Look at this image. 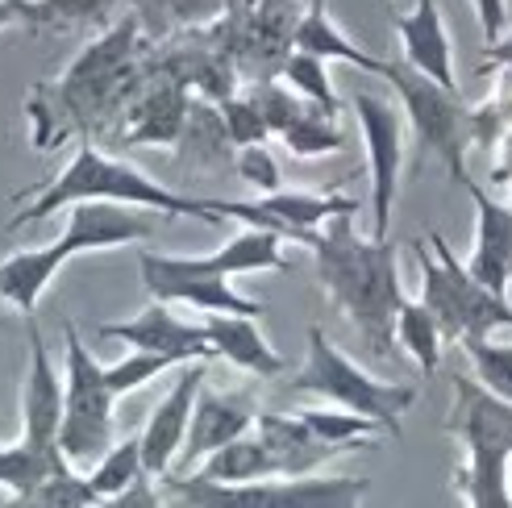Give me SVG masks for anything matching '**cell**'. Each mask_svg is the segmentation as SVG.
I'll return each instance as SVG.
<instances>
[{"label": "cell", "mask_w": 512, "mask_h": 508, "mask_svg": "<svg viewBox=\"0 0 512 508\" xmlns=\"http://www.w3.org/2000/svg\"><path fill=\"white\" fill-rule=\"evenodd\" d=\"M155 234L142 213H134V205H121V200H75L67 209V230L59 234V246L67 259L88 250H113V246H134Z\"/></svg>", "instance_id": "obj_14"}, {"label": "cell", "mask_w": 512, "mask_h": 508, "mask_svg": "<svg viewBox=\"0 0 512 508\" xmlns=\"http://www.w3.org/2000/svg\"><path fill=\"white\" fill-rule=\"evenodd\" d=\"M21 504H46V508H88V504H100L96 488H92V479L88 471L80 467H63L55 475H46L42 484L25 496Z\"/></svg>", "instance_id": "obj_34"}, {"label": "cell", "mask_w": 512, "mask_h": 508, "mask_svg": "<svg viewBox=\"0 0 512 508\" xmlns=\"http://www.w3.org/2000/svg\"><path fill=\"white\" fill-rule=\"evenodd\" d=\"M483 59L496 63V67H512V34H504V38L488 42V50H483Z\"/></svg>", "instance_id": "obj_42"}, {"label": "cell", "mask_w": 512, "mask_h": 508, "mask_svg": "<svg viewBox=\"0 0 512 508\" xmlns=\"http://www.w3.org/2000/svg\"><path fill=\"white\" fill-rule=\"evenodd\" d=\"M354 113H358V130H363L367 167H371L375 238H388L392 205L400 192V171H404V105L396 109L388 96L354 92Z\"/></svg>", "instance_id": "obj_9"}, {"label": "cell", "mask_w": 512, "mask_h": 508, "mask_svg": "<svg viewBox=\"0 0 512 508\" xmlns=\"http://www.w3.org/2000/svg\"><path fill=\"white\" fill-rule=\"evenodd\" d=\"M63 263H67V254H63L59 242L30 246V250H13L9 259H0V300L13 304L21 317H34L46 284L59 275Z\"/></svg>", "instance_id": "obj_22"}, {"label": "cell", "mask_w": 512, "mask_h": 508, "mask_svg": "<svg viewBox=\"0 0 512 508\" xmlns=\"http://www.w3.org/2000/svg\"><path fill=\"white\" fill-rule=\"evenodd\" d=\"M508 205H512V196H508Z\"/></svg>", "instance_id": "obj_45"}, {"label": "cell", "mask_w": 512, "mask_h": 508, "mask_svg": "<svg viewBox=\"0 0 512 508\" xmlns=\"http://www.w3.org/2000/svg\"><path fill=\"white\" fill-rule=\"evenodd\" d=\"M458 346L471 359L479 384L512 400V342H492V334H463Z\"/></svg>", "instance_id": "obj_32"}, {"label": "cell", "mask_w": 512, "mask_h": 508, "mask_svg": "<svg viewBox=\"0 0 512 508\" xmlns=\"http://www.w3.org/2000/svg\"><path fill=\"white\" fill-rule=\"evenodd\" d=\"M413 259L421 267V304L442 321L446 342H458L463 338V304H458L450 267L438 259V250H429V242H413Z\"/></svg>", "instance_id": "obj_27"}, {"label": "cell", "mask_w": 512, "mask_h": 508, "mask_svg": "<svg viewBox=\"0 0 512 508\" xmlns=\"http://www.w3.org/2000/svg\"><path fill=\"white\" fill-rule=\"evenodd\" d=\"M67 342V371H63V425H59V450L71 467L88 471L100 463V454L113 446V388L105 363L80 342L75 325L63 321Z\"/></svg>", "instance_id": "obj_7"}, {"label": "cell", "mask_w": 512, "mask_h": 508, "mask_svg": "<svg viewBox=\"0 0 512 508\" xmlns=\"http://www.w3.org/2000/svg\"><path fill=\"white\" fill-rule=\"evenodd\" d=\"M292 392H313L325 396L329 404L350 413H363L371 421H379L388 429V438H400V421L404 413L417 404V384H392V379H375L371 371H363L354 359L325 338V329L313 325L309 329V350H304V367L296 371V379L288 384Z\"/></svg>", "instance_id": "obj_5"}, {"label": "cell", "mask_w": 512, "mask_h": 508, "mask_svg": "<svg viewBox=\"0 0 512 508\" xmlns=\"http://www.w3.org/2000/svg\"><path fill=\"white\" fill-rule=\"evenodd\" d=\"M192 113V100H188V84L171 80V75H159L155 88H146L130 100L125 109V146H175L184 138V125Z\"/></svg>", "instance_id": "obj_15"}, {"label": "cell", "mask_w": 512, "mask_h": 508, "mask_svg": "<svg viewBox=\"0 0 512 508\" xmlns=\"http://www.w3.org/2000/svg\"><path fill=\"white\" fill-rule=\"evenodd\" d=\"M179 367V359H171V354H155V350H134V354H125L121 363H109L105 375H109V388L113 396H130L134 388L150 384V379H159L163 371Z\"/></svg>", "instance_id": "obj_36"}, {"label": "cell", "mask_w": 512, "mask_h": 508, "mask_svg": "<svg viewBox=\"0 0 512 508\" xmlns=\"http://www.w3.org/2000/svg\"><path fill=\"white\" fill-rule=\"evenodd\" d=\"M221 117H225V130H229V138H234V146H250V142L275 138L271 125H267V117H263V109L254 105L250 92H246V96L221 100Z\"/></svg>", "instance_id": "obj_37"}, {"label": "cell", "mask_w": 512, "mask_h": 508, "mask_svg": "<svg viewBox=\"0 0 512 508\" xmlns=\"http://www.w3.org/2000/svg\"><path fill=\"white\" fill-rule=\"evenodd\" d=\"M254 421H259V404L250 392H209L200 388L196 409H192V425H188V442L179 450V463L171 471H192L200 459L225 442H234L242 434H250Z\"/></svg>", "instance_id": "obj_13"}, {"label": "cell", "mask_w": 512, "mask_h": 508, "mask_svg": "<svg viewBox=\"0 0 512 508\" xmlns=\"http://www.w3.org/2000/svg\"><path fill=\"white\" fill-rule=\"evenodd\" d=\"M471 9L479 17L483 42H496L508 34V0H471Z\"/></svg>", "instance_id": "obj_39"}, {"label": "cell", "mask_w": 512, "mask_h": 508, "mask_svg": "<svg viewBox=\"0 0 512 508\" xmlns=\"http://www.w3.org/2000/svg\"><path fill=\"white\" fill-rule=\"evenodd\" d=\"M254 434H259L271 450V459L279 467V475H309L317 467H325L334 454H346L342 446L317 438L304 417H288V413H259L254 421Z\"/></svg>", "instance_id": "obj_18"}, {"label": "cell", "mask_w": 512, "mask_h": 508, "mask_svg": "<svg viewBox=\"0 0 512 508\" xmlns=\"http://www.w3.org/2000/svg\"><path fill=\"white\" fill-rule=\"evenodd\" d=\"M234 0H134V17L142 21V30L167 34V30H192V25L213 21L225 13Z\"/></svg>", "instance_id": "obj_29"}, {"label": "cell", "mask_w": 512, "mask_h": 508, "mask_svg": "<svg viewBox=\"0 0 512 508\" xmlns=\"http://www.w3.org/2000/svg\"><path fill=\"white\" fill-rule=\"evenodd\" d=\"M204 329H209V338H213L221 359H229L238 371L259 375V379H271V375L284 371L279 350L263 338L259 317H246V313H209V317H204Z\"/></svg>", "instance_id": "obj_20"}, {"label": "cell", "mask_w": 512, "mask_h": 508, "mask_svg": "<svg viewBox=\"0 0 512 508\" xmlns=\"http://www.w3.org/2000/svg\"><path fill=\"white\" fill-rule=\"evenodd\" d=\"M30 321V371L21 388V442L30 446L50 471L71 467L59 450V425H63V379L55 375V363L46 354L42 329Z\"/></svg>", "instance_id": "obj_10"}, {"label": "cell", "mask_w": 512, "mask_h": 508, "mask_svg": "<svg viewBox=\"0 0 512 508\" xmlns=\"http://www.w3.org/2000/svg\"><path fill=\"white\" fill-rule=\"evenodd\" d=\"M354 213H334L321 230L309 234L313 271L317 284L329 292V300L354 321L367 350L379 359H392L396 346V313L404 304L400 271H396V246L388 238H358Z\"/></svg>", "instance_id": "obj_1"}, {"label": "cell", "mask_w": 512, "mask_h": 508, "mask_svg": "<svg viewBox=\"0 0 512 508\" xmlns=\"http://www.w3.org/2000/svg\"><path fill=\"white\" fill-rule=\"evenodd\" d=\"M134 0H21L30 30H80V25H113Z\"/></svg>", "instance_id": "obj_26"}, {"label": "cell", "mask_w": 512, "mask_h": 508, "mask_svg": "<svg viewBox=\"0 0 512 508\" xmlns=\"http://www.w3.org/2000/svg\"><path fill=\"white\" fill-rule=\"evenodd\" d=\"M204 263L217 275H246V271H292L284 259V234L267 230V225H246L225 246L204 254Z\"/></svg>", "instance_id": "obj_24"}, {"label": "cell", "mask_w": 512, "mask_h": 508, "mask_svg": "<svg viewBox=\"0 0 512 508\" xmlns=\"http://www.w3.org/2000/svg\"><path fill=\"white\" fill-rule=\"evenodd\" d=\"M279 138H284V146L296 159H321V155L342 150V125H338V113H329L309 100V109H304Z\"/></svg>", "instance_id": "obj_30"}, {"label": "cell", "mask_w": 512, "mask_h": 508, "mask_svg": "<svg viewBox=\"0 0 512 508\" xmlns=\"http://www.w3.org/2000/svg\"><path fill=\"white\" fill-rule=\"evenodd\" d=\"M508 488H512V459H508Z\"/></svg>", "instance_id": "obj_44"}, {"label": "cell", "mask_w": 512, "mask_h": 508, "mask_svg": "<svg viewBox=\"0 0 512 508\" xmlns=\"http://www.w3.org/2000/svg\"><path fill=\"white\" fill-rule=\"evenodd\" d=\"M100 338H117L134 350H155V354H171V359L188 363V359H217V346L209 338L204 321H188L171 313V300H155L146 304L142 313H134L130 321H109L96 329Z\"/></svg>", "instance_id": "obj_11"}, {"label": "cell", "mask_w": 512, "mask_h": 508, "mask_svg": "<svg viewBox=\"0 0 512 508\" xmlns=\"http://www.w3.org/2000/svg\"><path fill=\"white\" fill-rule=\"evenodd\" d=\"M9 25H25L21 0H0V30H9Z\"/></svg>", "instance_id": "obj_43"}, {"label": "cell", "mask_w": 512, "mask_h": 508, "mask_svg": "<svg viewBox=\"0 0 512 508\" xmlns=\"http://www.w3.org/2000/svg\"><path fill=\"white\" fill-rule=\"evenodd\" d=\"M284 80L288 88H296L304 100H313V105L329 109V113H342V100L334 92V84H329V71H325V59L309 55V50H288L284 59Z\"/></svg>", "instance_id": "obj_33"}, {"label": "cell", "mask_w": 512, "mask_h": 508, "mask_svg": "<svg viewBox=\"0 0 512 508\" xmlns=\"http://www.w3.org/2000/svg\"><path fill=\"white\" fill-rule=\"evenodd\" d=\"M383 80H388L404 105V117L413 125V171L425 167L429 155H438L450 171L454 184L467 180V146H471V109L458 100V88H446L438 80H429L425 71L383 59Z\"/></svg>", "instance_id": "obj_6"}, {"label": "cell", "mask_w": 512, "mask_h": 508, "mask_svg": "<svg viewBox=\"0 0 512 508\" xmlns=\"http://www.w3.org/2000/svg\"><path fill=\"white\" fill-rule=\"evenodd\" d=\"M496 150V163H492V184H512V130L500 134Z\"/></svg>", "instance_id": "obj_41"}, {"label": "cell", "mask_w": 512, "mask_h": 508, "mask_svg": "<svg viewBox=\"0 0 512 508\" xmlns=\"http://www.w3.org/2000/svg\"><path fill=\"white\" fill-rule=\"evenodd\" d=\"M463 188L475 200V250L467 259V271L483 279L492 292L508 296L512 284V205H500L488 192H479V184L463 180Z\"/></svg>", "instance_id": "obj_16"}, {"label": "cell", "mask_w": 512, "mask_h": 508, "mask_svg": "<svg viewBox=\"0 0 512 508\" xmlns=\"http://www.w3.org/2000/svg\"><path fill=\"white\" fill-rule=\"evenodd\" d=\"M75 200H121V205H134V209H146V213L196 217L204 225H217L225 217H234V205H238V200H204V196L175 192V188L159 184L155 175H146L130 163H121V159H109L100 146L80 142L75 159L50 184H38L30 205H25L21 213H13L9 234L25 230V225H34L50 213L71 209Z\"/></svg>", "instance_id": "obj_2"}, {"label": "cell", "mask_w": 512, "mask_h": 508, "mask_svg": "<svg viewBox=\"0 0 512 508\" xmlns=\"http://www.w3.org/2000/svg\"><path fill=\"white\" fill-rule=\"evenodd\" d=\"M46 475H55V471H50V467H46L21 438H17L13 446H0V488H9L17 504L30 496Z\"/></svg>", "instance_id": "obj_35"}, {"label": "cell", "mask_w": 512, "mask_h": 508, "mask_svg": "<svg viewBox=\"0 0 512 508\" xmlns=\"http://www.w3.org/2000/svg\"><path fill=\"white\" fill-rule=\"evenodd\" d=\"M346 209H358L354 196H329V192H267L254 200V213H259V225L267 230L284 234V238H296V242H309L313 230L334 217V213H346Z\"/></svg>", "instance_id": "obj_19"}, {"label": "cell", "mask_w": 512, "mask_h": 508, "mask_svg": "<svg viewBox=\"0 0 512 508\" xmlns=\"http://www.w3.org/2000/svg\"><path fill=\"white\" fill-rule=\"evenodd\" d=\"M292 46H296V50H309V55H317V59H325V63H329V59H334V63H350V67L367 71V75H379V71H383V59L367 55V50L358 46L354 38H346V34L338 30L334 17H329L325 0H313V5L300 13L296 34H292Z\"/></svg>", "instance_id": "obj_23"}, {"label": "cell", "mask_w": 512, "mask_h": 508, "mask_svg": "<svg viewBox=\"0 0 512 508\" xmlns=\"http://www.w3.org/2000/svg\"><path fill=\"white\" fill-rule=\"evenodd\" d=\"M155 484H159V475H150V471H146V475L134 479L130 488H121L109 504H117V508H146V504H159L163 496L155 492Z\"/></svg>", "instance_id": "obj_40"}, {"label": "cell", "mask_w": 512, "mask_h": 508, "mask_svg": "<svg viewBox=\"0 0 512 508\" xmlns=\"http://www.w3.org/2000/svg\"><path fill=\"white\" fill-rule=\"evenodd\" d=\"M396 346H404V354L413 359L425 375H433L442 367V350H446V329L442 321L433 317L425 304L404 300L396 313Z\"/></svg>", "instance_id": "obj_28"}, {"label": "cell", "mask_w": 512, "mask_h": 508, "mask_svg": "<svg viewBox=\"0 0 512 508\" xmlns=\"http://www.w3.org/2000/svg\"><path fill=\"white\" fill-rule=\"evenodd\" d=\"M138 475H146V463H142V442L138 438H125V442H113L100 463L88 467V479L100 500H113L121 488H130Z\"/></svg>", "instance_id": "obj_31"}, {"label": "cell", "mask_w": 512, "mask_h": 508, "mask_svg": "<svg viewBox=\"0 0 512 508\" xmlns=\"http://www.w3.org/2000/svg\"><path fill=\"white\" fill-rule=\"evenodd\" d=\"M450 417L446 434L463 442V467L454 471V484L475 508H512L508 488V459H512V400L483 388L479 379L450 371Z\"/></svg>", "instance_id": "obj_3"}, {"label": "cell", "mask_w": 512, "mask_h": 508, "mask_svg": "<svg viewBox=\"0 0 512 508\" xmlns=\"http://www.w3.org/2000/svg\"><path fill=\"white\" fill-rule=\"evenodd\" d=\"M204 388V359H188L179 363V379L175 388L155 404L146 429H142V463L150 475H167L179 463V450L188 442V425H192V409L196 396Z\"/></svg>", "instance_id": "obj_12"}, {"label": "cell", "mask_w": 512, "mask_h": 508, "mask_svg": "<svg viewBox=\"0 0 512 508\" xmlns=\"http://www.w3.org/2000/svg\"><path fill=\"white\" fill-rule=\"evenodd\" d=\"M429 246L438 250V259L450 267L458 304H463V334H496V329H512V304L504 292H492L483 279L467 271V263L446 246L442 234H429Z\"/></svg>", "instance_id": "obj_21"}, {"label": "cell", "mask_w": 512, "mask_h": 508, "mask_svg": "<svg viewBox=\"0 0 512 508\" xmlns=\"http://www.w3.org/2000/svg\"><path fill=\"white\" fill-rule=\"evenodd\" d=\"M171 500L192 508H350L363 504L367 479L354 475H267L250 484H213L196 471L159 475Z\"/></svg>", "instance_id": "obj_4"}, {"label": "cell", "mask_w": 512, "mask_h": 508, "mask_svg": "<svg viewBox=\"0 0 512 508\" xmlns=\"http://www.w3.org/2000/svg\"><path fill=\"white\" fill-rule=\"evenodd\" d=\"M138 275L142 288L155 300L171 304H192L204 313H246L263 317V300H250L229 284V275H217L204 263V254H155L138 250Z\"/></svg>", "instance_id": "obj_8"}, {"label": "cell", "mask_w": 512, "mask_h": 508, "mask_svg": "<svg viewBox=\"0 0 512 508\" xmlns=\"http://www.w3.org/2000/svg\"><path fill=\"white\" fill-rule=\"evenodd\" d=\"M238 171H242V180L250 188H259V196L267 192H279V184H284V175H279V163L275 155L263 146V142H250L242 146V155H238Z\"/></svg>", "instance_id": "obj_38"}, {"label": "cell", "mask_w": 512, "mask_h": 508, "mask_svg": "<svg viewBox=\"0 0 512 508\" xmlns=\"http://www.w3.org/2000/svg\"><path fill=\"white\" fill-rule=\"evenodd\" d=\"M396 34L404 46V63L425 71L429 80H438L446 88H458L454 80V55H450V34L446 21L438 13V0H417L408 13L396 17Z\"/></svg>", "instance_id": "obj_17"}, {"label": "cell", "mask_w": 512, "mask_h": 508, "mask_svg": "<svg viewBox=\"0 0 512 508\" xmlns=\"http://www.w3.org/2000/svg\"><path fill=\"white\" fill-rule=\"evenodd\" d=\"M196 475H200V479H213V484H250V479L279 475V467H275V459H271L267 442L250 429V434L217 446L209 459H200Z\"/></svg>", "instance_id": "obj_25"}]
</instances>
